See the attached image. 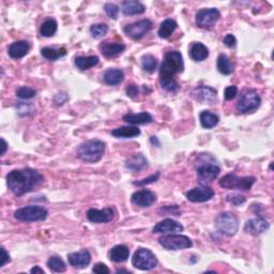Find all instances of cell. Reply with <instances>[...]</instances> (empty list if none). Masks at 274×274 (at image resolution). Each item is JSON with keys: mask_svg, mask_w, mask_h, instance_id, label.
<instances>
[{"mask_svg": "<svg viewBox=\"0 0 274 274\" xmlns=\"http://www.w3.org/2000/svg\"><path fill=\"white\" fill-rule=\"evenodd\" d=\"M43 176L40 171L32 168L14 169L7 175V185L16 196L30 193L42 184Z\"/></svg>", "mask_w": 274, "mask_h": 274, "instance_id": "cell-1", "label": "cell"}, {"mask_svg": "<svg viewBox=\"0 0 274 274\" xmlns=\"http://www.w3.org/2000/svg\"><path fill=\"white\" fill-rule=\"evenodd\" d=\"M184 68L183 57L178 50H169L165 54L164 61L160 68V84L168 92L176 93L180 89V84L175 78L176 74L181 73Z\"/></svg>", "mask_w": 274, "mask_h": 274, "instance_id": "cell-2", "label": "cell"}, {"mask_svg": "<svg viewBox=\"0 0 274 274\" xmlns=\"http://www.w3.org/2000/svg\"><path fill=\"white\" fill-rule=\"evenodd\" d=\"M105 152V142L100 139H91L83 142L77 148V158L86 163H96Z\"/></svg>", "mask_w": 274, "mask_h": 274, "instance_id": "cell-3", "label": "cell"}, {"mask_svg": "<svg viewBox=\"0 0 274 274\" xmlns=\"http://www.w3.org/2000/svg\"><path fill=\"white\" fill-rule=\"evenodd\" d=\"M256 180L257 179L253 176L238 177L235 174H227L220 179L219 184L223 188H227V190L250 191L255 184Z\"/></svg>", "mask_w": 274, "mask_h": 274, "instance_id": "cell-4", "label": "cell"}, {"mask_svg": "<svg viewBox=\"0 0 274 274\" xmlns=\"http://www.w3.org/2000/svg\"><path fill=\"white\" fill-rule=\"evenodd\" d=\"M215 227L216 230L222 235L226 237L235 236L239 229L238 218L232 212L224 211L216 216Z\"/></svg>", "mask_w": 274, "mask_h": 274, "instance_id": "cell-5", "label": "cell"}, {"mask_svg": "<svg viewBox=\"0 0 274 274\" xmlns=\"http://www.w3.org/2000/svg\"><path fill=\"white\" fill-rule=\"evenodd\" d=\"M261 104L259 94L252 89L243 90L237 102V111L241 114L254 113Z\"/></svg>", "mask_w": 274, "mask_h": 274, "instance_id": "cell-6", "label": "cell"}, {"mask_svg": "<svg viewBox=\"0 0 274 274\" xmlns=\"http://www.w3.org/2000/svg\"><path fill=\"white\" fill-rule=\"evenodd\" d=\"M47 215L48 211L40 206H27V207L17 209L14 212L15 220L26 223L44 221Z\"/></svg>", "mask_w": 274, "mask_h": 274, "instance_id": "cell-7", "label": "cell"}, {"mask_svg": "<svg viewBox=\"0 0 274 274\" xmlns=\"http://www.w3.org/2000/svg\"><path fill=\"white\" fill-rule=\"evenodd\" d=\"M132 265L138 270L149 271L158 266V258L150 250L140 248L132 257Z\"/></svg>", "mask_w": 274, "mask_h": 274, "instance_id": "cell-8", "label": "cell"}, {"mask_svg": "<svg viewBox=\"0 0 274 274\" xmlns=\"http://www.w3.org/2000/svg\"><path fill=\"white\" fill-rule=\"evenodd\" d=\"M159 243L167 251H178L193 247V242L190 238L183 235H174V233L161 237L159 239Z\"/></svg>", "mask_w": 274, "mask_h": 274, "instance_id": "cell-9", "label": "cell"}, {"mask_svg": "<svg viewBox=\"0 0 274 274\" xmlns=\"http://www.w3.org/2000/svg\"><path fill=\"white\" fill-rule=\"evenodd\" d=\"M221 19V12L218 9H202L196 13V25L203 29H210Z\"/></svg>", "mask_w": 274, "mask_h": 274, "instance_id": "cell-10", "label": "cell"}, {"mask_svg": "<svg viewBox=\"0 0 274 274\" xmlns=\"http://www.w3.org/2000/svg\"><path fill=\"white\" fill-rule=\"evenodd\" d=\"M152 28L153 23L150 20H141L133 23V24L127 25L124 27L123 31L129 38L134 40V41H138V40L144 38Z\"/></svg>", "mask_w": 274, "mask_h": 274, "instance_id": "cell-11", "label": "cell"}, {"mask_svg": "<svg viewBox=\"0 0 274 274\" xmlns=\"http://www.w3.org/2000/svg\"><path fill=\"white\" fill-rule=\"evenodd\" d=\"M196 170H197V176L198 179L203 183L206 182H211L219 177L221 173V168L218 165L214 164L213 162H196Z\"/></svg>", "mask_w": 274, "mask_h": 274, "instance_id": "cell-12", "label": "cell"}, {"mask_svg": "<svg viewBox=\"0 0 274 274\" xmlns=\"http://www.w3.org/2000/svg\"><path fill=\"white\" fill-rule=\"evenodd\" d=\"M194 100L202 103V104H214L218 99V91L209 86H199L192 91Z\"/></svg>", "mask_w": 274, "mask_h": 274, "instance_id": "cell-13", "label": "cell"}, {"mask_svg": "<svg viewBox=\"0 0 274 274\" xmlns=\"http://www.w3.org/2000/svg\"><path fill=\"white\" fill-rule=\"evenodd\" d=\"M115 218V212L112 208H104V209H94L91 208L87 211V219L91 223H95V224H105L114 220Z\"/></svg>", "mask_w": 274, "mask_h": 274, "instance_id": "cell-14", "label": "cell"}, {"mask_svg": "<svg viewBox=\"0 0 274 274\" xmlns=\"http://www.w3.org/2000/svg\"><path fill=\"white\" fill-rule=\"evenodd\" d=\"M214 191L209 186H197L186 193L187 201L191 203H205L212 199Z\"/></svg>", "mask_w": 274, "mask_h": 274, "instance_id": "cell-15", "label": "cell"}, {"mask_svg": "<svg viewBox=\"0 0 274 274\" xmlns=\"http://www.w3.org/2000/svg\"><path fill=\"white\" fill-rule=\"evenodd\" d=\"M68 261L75 269H85L91 262V254L88 250H81L79 252L68 254Z\"/></svg>", "mask_w": 274, "mask_h": 274, "instance_id": "cell-16", "label": "cell"}, {"mask_svg": "<svg viewBox=\"0 0 274 274\" xmlns=\"http://www.w3.org/2000/svg\"><path fill=\"white\" fill-rule=\"evenodd\" d=\"M270 228L269 222L264 218H256L247 221L244 225V230L253 236H259Z\"/></svg>", "mask_w": 274, "mask_h": 274, "instance_id": "cell-17", "label": "cell"}, {"mask_svg": "<svg viewBox=\"0 0 274 274\" xmlns=\"http://www.w3.org/2000/svg\"><path fill=\"white\" fill-rule=\"evenodd\" d=\"M157 195L153 192L149 190H140L135 192L132 197H131V202L132 204L138 206V207L145 208L150 207L152 204L156 203Z\"/></svg>", "mask_w": 274, "mask_h": 274, "instance_id": "cell-18", "label": "cell"}, {"mask_svg": "<svg viewBox=\"0 0 274 274\" xmlns=\"http://www.w3.org/2000/svg\"><path fill=\"white\" fill-rule=\"evenodd\" d=\"M154 233H176L183 231V226L179 222L171 219H165L153 227Z\"/></svg>", "mask_w": 274, "mask_h": 274, "instance_id": "cell-19", "label": "cell"}, {"mask_svg": "<svg viewBox=\"0 0 274 274\" xmlns=\"http://www.w3.org/2000/svg\"><path fill=\"white\" fill-rule=\"evenodd\" d=\"M100 50L103 56L106 58H116L119 55H121L127 48L122 43H112V42H103L100 44Z\"/></svg>", "mask_w": 274, "mask_h": 274, "instance_id": "cell-20", "label": "cell"}, {"mask_svg": "<svg viewBox=\"0 0 274 274\" xmlns=\"http://www.w3.org/2000/svg\"><path fill=\"white\" fill-rule=\"evenodd\" d=\"M30 50V44L28 41H16L10 45L8 48V54L13 59H21L25 57Z\"/></svg>", "mask_w": 274, "mask_h": 274, "instance_id": "cell-21", "label": "cell"}, {"mask_svg": "<svg viewBox=\"0 0 274 274\" xmlns=\"http://www.w3.org/2000/svg\"><path fill=\"white\" fill-rule=\"evenodd\" d=\"M148 166V160L144 154L137 153L129 158L125 162V168L131 171H140Z\"/></svg>", "mask_w": 274, "mask_h": 274, "instance_id": "cell-22", "label": "cell"}, {"mask_svg": "<svg viewBox=\"0 0 274 274\" xmlns=\"http://www.w3.org/2000/svg\"><path fill=\"white\" fill-rule=\"evenodd\" d=\"M125 122L129 124L133 125H138V124H148L153 122V117L150 115L149 113L142 112L139 114H127L122 118Z\"/></svg>", "mask_w": 274, "mask_h": 274, "instance_id": "cell-23", "label": "cell"}, {"mask_svg": "<svg viewBox=\"0 0 274 274\" xmlns=\"http://www.w3.org/2000/svg\"><path fill=\"white\" fill-rule=\"evenodd\" d=\"M121 11L124 15H139L146 11L145 4L136 0H128L121 4Z\"/></svg>", "mask_w": 274, "mask_h": 274, "instance_id": "cell-24", "label": "cell"}, {"mask_svg": "<svg viewBox=\"0 0 274 274\" xmlns=\"http://www.w3.org/2000/svg\"><path fill=\"white\" fill-rule=\"evenodd\" d=\"M124 79V73L120 68H108L103 74V81L108 86L119 85Z\"/></svg>", "mask_w": 274, "mask_h": 274, "instance_id": "cell-25", "label": "cell"}, {"mask_svg": "<svg viewBox=\"0 0 274 274\" xmlns=\"http://www.w3.org/2000/svg\"><path fill=\"white\" fill-rule=\"evenodd\" d=\"M190 57L194 61H204L208 58L209 49L208 47L201 42H195L191 45L190 47Z\"/></svg>", "mask_w": 274, "mask_h": 274, "instance_id": "cell-26", "label": "cell"}, {"mask_svg": "<svg viewBox=\"0 0 274 274\" xmlns=\"http://www.w3.org/2000/svg\"><path fill=\"white\" fill-rule=\"evenodd\" d=\"M130 256V250L125 245L119 244L110 251V259L114 262H123L128 260Z\"/></svg>", "mask_w": 274, "mask_h": 274, "instance_id": "cell-27", "label": "cell"}, {"mask_svg": "<svg viewBox=\"0 0 274 274\" xmlns=\"http://www.w3.org/2000/svg\"><path fill=\"white\" fill-rule=\"evenodd\" d=\"M112 135L117 138H133L140 135V130L137 127H120L112 131Z\"/></svg>", "mask_w": 274, "mask_h": 274, "instance_id": "cell-28", "label": "cell"}, {"mask_svg": "<svg viewBox=\"0 0 274 274\" xmlns=\"http://www.w3.org/2000/svg\"><path fill=\"white\" fill-rule=\"evenodd\" d=\"M99 57L98 56H88V57H83L79 56L75 58V66L77 68L81 71L89 70V68L95 67L99 64Z\"/></svg>", "mask_w": 274, "mask_h": 274, "instance_id": "cell-29", "label": "cell"}, {"mask_svg": "<svg viewBox=\"0 0 274 274\" xmlns=\"http://www.w3.org/2000/svg\"><path fill=\"white\" fill-rule=\"evenodd\" d=\"M177 27H178V25H177L176 21L171 20V19L165 20L164 22L161 23V25H160L159 31H158L159 37L161 39H168L171 34L174 33V31L177 29Z\"/></svg>", "mask_w": 274, "mask_h": 274, "instance_id": "cell-30", "label": "cell"}, {"mask_svg": "<svg viewBox=\"0 0 274 274\" xmlns=\"http://www.w3.org/2000/svg\"><path fill=\"white\" fill-rule=\"evenodd\" d=\"M216 68L223 75H230L233 72V64L225 54H220L216 61Z\"/></svg>", "mask_w": 274, "mask_h": 274, "instance_id": "cell-31", "label": "cell"}, {"mask_svg": "<svg viewBox=\"0 0 274 274\" xmlns=\"http://www.w3.org/2000/svg\"><path fill=\"white\" fill-rule=\"evenodd\" d=\"M199 120H201L202 127L205 129H212L216 124L219 123L220 118L218 115L211 113L209 111H204L199 115Z\"/></svg>", "mask_w": 274, "mask_h": 274, "instance_id": "cell-32", "label": "cell"}, {"mask_svg": "<svg viewBox=\"0 0 274 274\" xmlns=\"http://www.w3.org/2000/svg\"><path fill=\"white\" fill-rule=\"evenodd\" d=\"M41 55L45 59L55 61L59 58H62L67 55L66 48H54V47H44L41 49Z\"/></svg>", "mask_w": 274, "mask_h": 274, "instance_id": "cell-33", "label": "cell"}, {"mask_svg": "<svg viewBox=\"0 0 274 274\" xmlns=\"http://www.w3.org/2000/svg\"><path fill=\"white\" fill-rule=\"evenodd\" d=\"M57 28H58V24L57 22L53 19H47L45 22L42 23L41 27H40V33L43 37H53L57 31Z\"/></svg>", "mask_w": 274, "mask_h": 274, "instance_id": "cell-34", "label": "cell"}, {"mask_svg": "<svg viewBox=\"0 0 274 274\" xmlns=\"http://www.w3.org/2000/svg\"><path fill=\"white\" fill-rule=\"evenodd\" d=\"M46 266L50 271L53 272H65L67 270V266L65 264V261L62 260L59 256H51L48 258Z\"/></svg>", "mask_w": 274, "mask_h": 274, "instance_id": "cell-35", "label": "cell"}, {"mask_svg": "<svg viewBox=\"0 0 274 274\" xmlns=\"http://www.w3.org/2000/svg\"><path fill=\"white\" fill-rule=\"evenodd\" d=\"M157 67H158V60L153 55L147 54L141 57V68L144 71L148 73H153L157 70Z\"/></svg>", "mask_w": 274, "mask_h": 274, "instance_id": "cell-36", "label": "cell"}, {"mask_svg": "<svg viewBox=\"0 0 274 274\" xmlns=\"http://www.w3.org/2000/svg\"><path fill=\"white\" fill-rule=\"evenodd\" d=\"M37 95V91L30 87H20L16 90V96L22 100H31Z\"/></svg>", "mask_w": 274, "mask_h": 274, "instance_id": "cell-37", "label": "cell"}, {"mask_svg": "<svg viewBox=\"0 0 274 274\" xmlns=\"http://www.w3.org/2000/svg\"><path fill=\"white\" fill-rule=\"evenodd\" d=\"M108 31V26L106 24H95L90 27V33L94 39H101L105 36Z\"/></svg>", "mask_w": 274, "mask_h": 274, "instance_id": "cell-38", "label": "cell"}, {"mask_svg": "<svg viewBox=\"0 0 274 274\" xmlns=\"http://www.w3.org/2000/svg\"><path fill=\"white\" fill-rule=\"evenodd\" d=\"M16 110L21 116H28V115H31V114H33L34 107L32 104H29V103L20 102L19 105L16 106Z\"/></svg>", "mask_w": 274, "mask_h": 274, "instance_id": "cell-39", "label": "cell"}, {"mask_svg": "<svg viewBox=\"0 0 274 274\" xmlns=\"http://www.w3.org/2000/svg\"><path fill=\"white\" fill-rule=\"evenodd\" d=\"M104 11H105V13L107 14V16L111 17V19H113V20L118 19L119 8H118V5H116L115 3H111V2L105 3L104 4Z\"/></svg>", "mask_w": 274, "mask_h": 274, "instance_id": "cell-40", "label": "cell"}, {"mask_svg": "<svg viewBox=\"0 0 274 274\" xmlns=\"http://www.w3.org/2000/svg\"><path fill=\"white\" fill-rule=\"evenodd\" d=\"M160 176H161V173L158 171V173H156L154 175H151L150 177H148V178H145V179H142L140 181L133 182V184L136 185V186H144V185H147V184H150V183H153V182L158 181L159 178H160Z\"/></svg>", "mask_w": 274, "mask_h": 274, "instance_id": "cell-41", "label": "cell"}, {"mask_svg": "<svg viewBox=\"0 0 274 274\" xmlns=\"http://www.w3.org/2000/svg\"><path fill=\"white\" fill-rule=\"evenodd\" d=\"M227 202L230 203L233 206H241L245 203V197L239 194H231V195H227Z\"/></svg>", "mask_w": 274, "mask_h": 274, "instance_id": "cell-42", "label": "cell"}, {"mask_svg": "<svg viewBox=\"0 0 274 274\" xmlns=\"http://www.w3.org/2000/svg\"><path fill=\"white\" fill-rule=\"evenodd\" d=\"M238 93V88L237 86H228V87L224 91V96L226 101H231L236 98Z\"/></svg>", "mask_w": 274, "mask_h": 274, "instance_id": "cell-43", "label": "cell"}, {"mask_svg": "<svg viewBox=\"0 0 274 274\" xmlns=\"http://www.w3.org/2000/svg\"><path fill=\"white\" fill-rule=\"evenodd\" d=\"M125 92H127V95L130 96L131 99H136L137 96L139 94V88L138 86L135 84H131L129 85L127 89H125Z\"/></svg>", "mask_w": 274, "mask_h": 274, "instance_id": "cell-44", "label": "cell"}, {"mask_svg": "<svg viewBox=\"0 0 274 274\" xmlns=\"http://www.w3.org/2000/svg\"><path fill=\"white\" fill-rule=\"evenodd\" d=\"M92 271L94 273H98V274H108L111 271L108 269L107 266L105 264H103V262H98V264H95L94 267L92 268Z\"/></svg>", "mask_w": 274, "mask_h": 274, "instance_id": "cell-45", "label": "cell"}, {"mask_svg": "<svg viewBox=\"0 0 274 274\" xmlns=\"http://www.w3.org/2000/svg\"><path fill=\"white\" fill-rule=\"evenodd\" d=\"M68 95L67 92H59L55 95L54 102L56 105L60 106V105H64L65 103L68 101Z\"/></svg>", "mask_w": 274, "mask_h": 274, "instance_id": "cell-46", "label": "cell"}, {"mask_svg": "<svg viewBox=\"0 0 274 274\" xmlns=\"http://www.w3.org/2000/svg\"><path fill=\"white\" fill-rule=\"evenodd\" d=\"M224 44L226 45L227 47H229V48L236 47L237 39L235 38V36H233V34H227V36L224 38Z\"/></svg>", "mask_w": 274, "mask_h": 274, "instance_id": "cell-47", "label": "cell"}, {"mask_svg": "<svg viewBox=\"0 0 274 274\" xmlns=\"http://www.w3.org/2000/svg\"><path fill=\"white\" fill-rule=\"evenodd\" d=\"M10 261H11L10 254L7 252V251H5L4 248H1V266H0V267H1V268L4 267Z\"/></svg>", "mask_w": 274, "mask_h": 274, "instance_id": "cell-48", "label": "cell"}, {"mask_svg": "<svg viewBox=\"0 0 274 274\" xmlns=\"http://www.w3.org/2000/svg\"><path fill=\"white\" fill-rule=\"evenodd\" d=\"M30 272L33 274H36V273H41V274H44V270L42 269V268H40L39 266H34L32 269L30 270Z\"/></svg>", "mask_w": 274, "mask_h": 274, "instance_id": "cell-49", "label": "cell"}, {"mask_svg": "<svg viewBox=\"0 0 274 274\" xmlns=\"http://www.w3.org/2000/svg\"><path fill=\"white\" fill-rule=\"evenodd\" d=\"M1 144H2V151H1V156L3 157L5 152H7L8 149V142L4 140V138H1Z\"/></svg>", "mask_w": 274, "mask_h": 274, "instance_id": "cell-50", "label": "cell"}, {"mask_svg": "<svg viewBox=\"0 0 274 274\" xmlns=\"http://www.w3.org/2000/svg\"><path fill=\"white\" fill-rule=\"evenodd\" d=\"M150 141H151L152 145H156L157 147H160V145H161V144H160V141H159V139L157 138L156 136H151Z\"/></svg>", "mask_w": 274, "mask_h": 274, "instance_id": "cell-51", "label": "cell"}, {"mask_svg": "<svg viewBox=\"0 0 274 274\" xmlns=\"http://www.w3.org/2000/svg\"><path fill=\"white\" fill-rule=\"evenodd\" d=\"M116 272H117V273H122V272H125V273H130V271H128V270H117Z\"/></svg>", "mask_w": 274, "mask_h": 274, "instance_id": "cell-52", "label": "cell"}]
</instances>
